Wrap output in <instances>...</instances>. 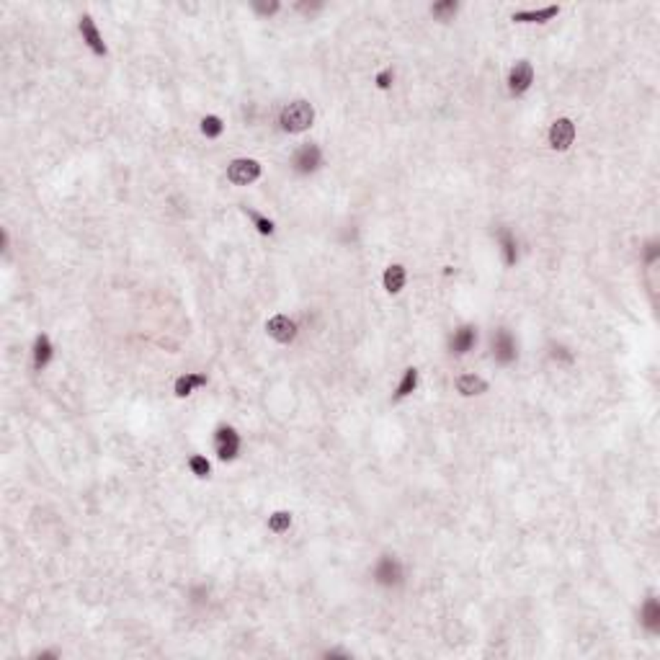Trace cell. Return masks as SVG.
<instances>
[{"label":"cell","mask_w":660,"mask_h":660,"mask_svg":"<svg viewBox=\"0 0 660 660\" xmlns=\"http://www.w3.org/2000/svg\"><path fill=\"white\" fill-rule=\"evenodd\" d=\"M312 121H315V108H312V104L305 101V98H297V101L287 104V106L281 108V114H279V124H281V129L289 132V134L305 132V129L312 127Z\"/></svg>","instance_id":"cell-1"},{"label":"cell","mask_w":660,"mask_h":660,"mask_svg":"<svg viewBox=\"0 0 660 660\" xmlns=\"http://www.w3.org/2000/svg\"><path fill=\"white\" fill-rule=\"evenodd\" d=\"M261 178V163L253 158H237L227 165V181L235 186H248Z\"/></svg>","instance_id":"cell-2"},{"label":"cell","mask_w":660,"mask_h":660,"mask_svg":"<svg viewBox=\"0 0 660 660\" xmlns=\"http://www.w3.org/2000/svg\"><path fill=\"white\" fill-rule=\"evenodd\" d=\"M320 165H322V150H320L318 145H312V142L297 148L294 155H292V168H294V173H299V176H309V173L318 171Z\"/></svg>","instance_id":"cell-3"},{"label":"cell","mask_w":660,"mask_h":660,"mask_svg":"<svg viewBox=\"0 0 660 660\" xmlns=\"http://www.w3.org/2000/svg\"><path fill=\"white\" fill-rule=\"evenodd\" d=\"M214 449L222 462H233L240 454V434L233 426H220L214 431Z\"/></svg>","instance_id":"cell-4"},{"label":"cell","mask_w":660,"mask_h":660,"mask_svg":"<svg viewBox=\"0 0 660 660\" xmlns=\"http://www.w3.org/2000/svg\"><path fill=\"white\" fill-rule=\"evenodd\" d=\"M493 356L498 364H513L516 356H519V346H516V338L508 328H498L493 333Z\"/></svg>","instance_id":"cell-5"},{"label":"cell","mask_w":660,"mask_h":660,"mask_svg":"<svg viewBox=\"0 0 660 660\" xmlns=\"http://www.w3.org/2000/svg\"><path fill=\"white\" fill-rule=\"evenodd\" d=\"M374 580L379 583V586H400L403 583V565H400V560L397 557H390V554H384V557H379L377 560V565H374Z\"/></svg>","instance_id":"cell-6"},{"label":"cell","mask_w":660,"mask_h":660,"mask_svg":"<svg viewBox=\"0 0 660 660\" xmlns=\"http://www.w3.org/2000/svg\"><path fill=\"white\" fill-rule=\"evenodd\" d=\"M547 139H550V148L557 150V152H565L575 142V124L573 119H554L550 132H547Z\"/></svg>","instance_id":"cell-7"},{"label":"cell","mask_w":660,"mask_h":660,"mask_svg":"<svg viewBox=\"0 0 660 660\" xmlns=\"http://www.w3.org/2000/svg\"><path fill=\"white\" fill-rule=\"evenodd\" d=\"M534 83V64L529 60H519L508 70V91L513 96H523Z\"/></svg>","instance_id":"cell-8"},{"label":"cell","mask_w":660,"mask_h":660,"mask_svg":"<svg viewBox=\"0 0 660 660\" xmlns=\"http://www.w3.org/2000/svg\"><path fill=\"white\" fill-rule=\"evenodd\" d=\"M78 29H80V36H83V42H86V47L91 49V52L98 54V57H106L108 49H106V44H104V36H101L96 21H93L88 13H86V16H80Z\"/></svg>","instance_id":"cell-9"},{"label":"cell","mask_w":660,"mask_h":660,"mask_svg":"<svg viewBox=\"0 0 660 660\" xmlns=\"http://www.w3.org/2000/svg\"><path fill=\"white\" fill-rule=\"evenodd\" d=\"M475 343H478V328L467 322V325H459V328L449 335V351L454 353V356H464V353H469L475 349Z\"/></svg>","instance_id":"cell-10"},{"label":"cell","mask_w":660,"mask_h":660,"mask_svg":"<svg viewBox=\"0 0 660 660\" xmlns=\"http://www.w3.org/2000/svg\"><path fill=\"white\" fill-rule=\"evenodd\" d=\"M266 333L276 343H292L297 338V322L289 318V315H274L266 322Z\"/></svg>","instance_id":"cell-11"},{"label":"cell","mask_w":660,"mask_h":660,"mask_svg":"<svg viewBox=\"0 0 660 660\" xmlns=\"http://www.w3.org/2000/svg\"><path fill=\"white\" fill-rule=\"evenodd\" d=\"M196 387H207V374L186 372V374H181V377L176 379V384H173V392H176V397H189V394H191Z\"/></svg>","instance_id":"cell-12"},{"label":"cell","mask_w":660,"mask_h":660,"mask_svg":"<svg viewBox=\"0 0 660 660\" xmlns=\"http://www.w3.org/2000/svg\"><path fill=\"white\" fill-rule=\"evenodd\" d=\"M52 341H49V335L47 333H39L36 335V341H34V366L42 372V369H47L49 366V362H52Z\"/></svg>","instance_id":"cell-13"},{"label":"cell","mask_w":660,"mask_h":660,"mask_svg":"<svg viewBox=\"0 0 660 660\" xmlns=\"http://www.w3.org/2000/svg\"><path fill=\"white\" fill-rule=\"evenodd\" d=\"M457 392L462 397H475V394H485L488 392V382L478 377V374H462L457 379Z\"/></svg>","instance_id":"cell-14"},{"label":"cell","mask_w":660,"mask_h":660,"mask_svg":"<svg viewBox=\"0 0 660 660\" xmlns=\"http://www.w3.org/2000/svg\"><path fill=\"white\" fill-rule=\"evenodd\" d=\"M498 243H501L506 266H516V261H519V243H516V235H513L508 227H501V230H498Z\"/></svg>","instance_id":"cell-15"},{"label":"cell","mask_w":660,"mask_h":660,"mask_svg":"<svg viewBox=\"0 0 660 660\" xmlns=\"http://www.w3.org/2000/svg\"><path fill=\"white\" fill-rule=\"evenodd\" d=\"M557 13H560V5H547V8H539V11H516L513 13V21L516 23H547V21H552Z\"/></svg>","instance_id":"cell-16"},{"label":"cell","mask_w":660,"mask_h":660,"mask_svg":"<svg viewBox=\"0 0 660 660\" xmlns=\"http://www.w3.org/2000/svg\"><path fill=\"white\" fill-rule=\"evenodd\" d=\"M405 281H408V274H405V266H400V263H392V266L384 268L382 274V284L384 289L390 292V294H397V292H403Z\"/></svg>","instance_id":"cell-17"},{"label":"cell","mask_w":660,"mask_h":660,"mask_svg":"<svg viewBox=\"0 0 660 660\" xmlns=\"http://www.w3.org/2000/svg\"><path fill=\"white\" fill-rule=\"evenodd\" d=\"M639 619H642V624H645V629L648 632H658L660 629V604L658 598H648L645 601V606H642V611H639Z\"/></svg>","instance_id":"cell-18"},{"label":"cell","mask_w":660,"mask_h":660,"mask_svg":"<svg viewBox=\"0 0 660 660\" xmlns=\"http://www.w3.org/2000/svg\"><path fill=\"white\" fill-rule=\"evenodd\" d=\"M418 387V369H405L403 372V379H400V384H397V390H394V400H403V397H408V394H413Z\"/></svg>","instance_id":"cell-19"},{"label":"cell","mask_w":660,"mask_h":660,"mask_svg":"<svg viewBox=\"0 0 660 660\" xmlns=\"http://www.w3.org/2000/svg\"><path fill=\"white\" fill-rule=\"evenodd\" d=\"M457 11H459L457 0H438V3L431 5V13H434V19H438V21H451V19L457 16Z\"/></svg>","instance_id":"cell-20"},{"label":"cell","mask_w":660,"mask_h":660,"mask_svg":"<svg viewBox=\"0 0 660 660\" xmlns=\"http://www.w3.org/2000/svg\"><path fill=\"white\" fill-rule=\"evenodd\" d=\"M224 132V124L220 117H214V114H207V117L202 119V134L207 139H217L220 134Z\"/></svg>","instance_id":"cell-21"},{"label":"cell","mask_w":660,"mask_h":660,"mask_svg":"<svg viewBox=\"0 0 660 660\" xmlns=\"http://www.w3.org/2000/svg\"><path fill=\"white\" fill-rule=\"evenodd\" d=\"M289 526H292V513L289 511H274L268 516V529L274 534L289 532Z\"/></svg>","instance_id":"cell-22"},{"label":"cell","mask_w":660,"mask_h":660,"mask_svg":"<svg viewBox=\"0 0 660 660\" xmlns=\"http://www.w3.org/2000/svg\"><path fill=\"white\" fill-rule=\"evenodd\" d=\"M189 469H191L196 478H207V475L212 472V464H209V459L202 457V454H193V457L189 459Z\"/></svg>","instance_id":"cell-23"},{"label":"cell","mask_w":660,"mask_h":660,"mask_svg":"<svg viewBox=\"0 0 660 660\" xmlns=\"http://www.w3.org/2000/svg\"><path fill=\"white\" fill-rule=\"evenodd\" d=\"M248 214H250V220H253V224H256V230L261 235L274 233V222H271L268 217H263V214H258V212H248Z\"/></svg>","instance_id":"cell-24"},{"label":"cell","mask_w":660,"mask_h":660,"mask_svg":"<svg viewBox=\"0 0 660 660\" xmlns=\"http://www.w3.org/2000/svg\"><path fill=\"white\" fill-rule=\"evenodd\" d=\"M392 80H394L392 67H384V70H379V73H377V78H374V83H377V88H379V91L392 88Z\"/></svg>","instance_id":"cell-25"},{"label":"cell","mask_w":660,"mask_h":660,"mask_svg":"<svg viewBox=\"0 0 660 660\" xmlns=\"http://www.w3.org/2000/svg\"><path fill=\"white\" fill-rule=\"evenodd\" d=\"M253 8H256L261 16H274V13L279 11V3H276V0H274V3H256Z\"/></svg>","instance_id":"cell-26"},{"label":"cell","mask_w":660,"mask_h":660,"mask_svg":"<svg viewBox=\"0 0 660 660\" xmlns=\"http://www.w3.org/2000/svg\"><path fill=\"white\" fill-rule=\"evenodd\" d=\"M655 258H658V243L652 240V243H648V248H645V261H648V263H655Z\"/></svg>","instance_id":"cell-27"}]
</instances>
